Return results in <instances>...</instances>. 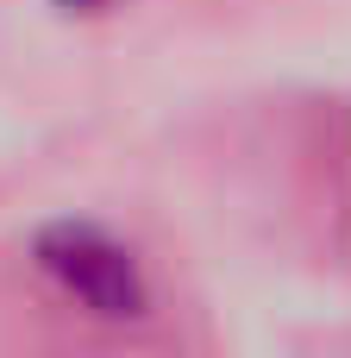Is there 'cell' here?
<instances>
[{
  "mask_svg": "<svg viewBox=\"0 0 351 358\" xmlns=\"http://www.w3.org/2000/svg\"><path fill=\"white\" fill-rule=\"evenodd\" d=\"M31 258L50 277V289L63 302H75L82 315H94V321H138L151 308V283H144L138 258L113 233H100L88 220L44 227L38 245H31Z\"/></svg>",
  "mask_w": 351,
  "mask_h": 358,
  "instance_id": "1",
  "label": "cell"
},
{
  "mask_svg": "<svg viewBox=\"0 0 351 358\" xmlns=\"http://www.w3.org/2000/svg\"><path fill=\"white\" fill-rule=\"evenodd\" d=\"M63 13H100V6H113V0H57Z\"/></svg>",
  "mask_w": 351,
  "mask_h": 358,
  "instance_id": "2",
  "label": "cell"
}]
</instances>
